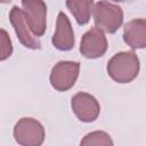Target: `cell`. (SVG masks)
<instances>
[{
    "mask_svg": "<svg viewBox=\"0 0 146 146\" xmlns=\"http://www.w3.org/2000/svg\"><path fill=\"white\" fill-rule=\"evenodd\" d=\"M139 58L133 51H120L107 63V74L117 83H129L139 73Z\"/></svg>",
    "mask_w": 146,
    "mask_h": 146,
    "instance_id": "obj_1",
    "label": "cell"
},
{
    "mask_svg": "<svg viewBox=\"0 0 146 146\" xmlns=\"http://www.w3.org/2000/svg\"><path fill=\"white\" fill-rule=\"evenodd\" d=\"M92 16L96 27L111 34L115 33L123 22L122 8L106 0L98 1L92 7Z\"/></svg>",
    "mask_w": 146,
    "mask_h": 146,
    "instance_id": "obj_2",
    "label": "cell"
},
{
    "mask_svg": "<svg viewBox=\"0 0 146 146\" xmlns=\"http://www.w3.org/2000/svg\"><path fill=\"white\" fill-rule=\"evenodd\" d=\"M43 125L33 117H22L14 127V138L22 146H39L44 140Z\"/></svg>",
    "mask_w": 146,
    "mask_h": 146,
    "instance_id": "obj_3",
    "label": "cell"
},
{
    "mask_svg": "<svg viewBox=\"0 0 146 146\" xmlns=\"http://www.w3.org/2000/svg\"><path fill=\"white\" fill-rule=\"evenodd\" d=\"M80 63L72 60H60L54 65L50 72V84L57 91L71 89L79 76Z\"/></svg>",
    "mask_w": 146,
    "mask_h": 146,
    "instance_id": "obj_4",
    "label": "cell"
},
{
    "mask_svg": "<svg viewBox=\"0 0 146 146\" xmlns=\"http://www.w3.org/2000/svg\"><path fill=\"white\" fill-rule=\"evenodd\" d=\"M25 19L35 36H42L47 26V6L43 0H22Z\"/></svg>",
    "mask_w": 146,
    "mask_h": 146,
    "instance_id": "obj_5",
    "label": "cell"
},
{
    "mask_svg": "<svg viewBox=\"0 0 146 146\" xmlns=\"http://www.w3.org/2000/svg\"><path fill=\"white\" fill-rule=\"evenodd\" d=\"M9 21L16 32V35H17L19 42L24 47H26L29 49H41V42L38 39V36H35L32 33V31L25 19L24 13L21 8H18L17 6H14L10 9Z\"/></svg>",
    "mask_w": 146,
    "mask_h": 146,
    "instance_id": "obj_6",
    "label": "cell"
},
{
    "mask_svg": "<svg viewBox=\"0 0 146 146\" xmlns=\"http://www.w3.org/2000/svg\"><path fill=\"white\" fill-rule=\"evenodd\" d=\"M107 50V40L102 30L98 27H91L87 31L81 39L80 52L86 58H99Z\"/></svg>",
    "mask_w": 146,
    "mask_h": 146,
    "instance_id": "obj_7",
    "label": "cell"
},
{
    "mask_svg": "<svg viewBox=\"0 0 146 146\" xmlns=\"http://www.w3.org/2000/svg\"><path fill=\"white\" fill-rule=\"evenodd\" d=\"M72 111L82 122H94L100 112L98 100L87 92H78L71 100Z\"/></svg>",
    "mask_w": 146,
    "mask_h": 146,
    "instance_id": "obj_8",
    "label": "cell"
},
{
    "mask_svg": "<svg viewBox=\"0 0 146 146\" xmlns=\"http://www.w3.org/2000/svg\"><path fill=\"white\" fill-rule=\"evenodd\" d=\"M51 42L56 49L62 51L71 50L74 47L75 40H74L73 29L71 26L70 19L63 11H60L57 16L56 31L52 35Z\"/></svg>",
    "mask_w": 146,
    "mask_h": 146,
    "instance_id": "obj_9",
    "label": "cell"
},
{
    "mask_svg": "<svg viewBox=\"0 0 146 146\" xmlns=\"http://www.w3.org/2000/svg\"><path fill=\"white\" fill-rule=\"evenodd\" d=\"M123 40L132 49H143L146 46V22L144 18H135L125 23Z\"/></svg>",
    "mask_w": 146,
    "mask_h": 146,
    "instance_id": "obj_10",
    "label": "cell"
},
{
    "mask_svg": "<svg viewBox=\"0 0 146 146\" xmlns=\"http://www.w3.org/2000/svg\"><path fill=\"white\" fill-rule=\"evenodd\" d=\"M66 7L74 16L79 25L89 22L94 7V0H66Z\"/></svg>",
    "mask_w": 146,
    "mask_h": 146,
    "instance_id": "obj_11",
    "label": "cell"
},
{
    "mask_svg": "<svg viewBox=\"0 0 146 146\" xmlns=\"http://www.w3.org/2000/svg\"><path fill=\"white\" fill-rule=\"evenodd\" d=\"M82 146L87 145H96V146H112L113 140L111 139L110 135L104 131H94L88 133L80 143Z\"/></svg>",
    "mask_w": 146,
    "mask_h": 146,
    "instance_id": "obj_12",
    "label": "cell"
},
{
    "mask_svg": "<svg viewBox=\"0 0 146 146\" xmlns=\"http://www.w3.org/2000/svg\"><path fill=\"white\" fill-rule=\"evenodd\" d=\"M13 54V43L7 31L0 29V62L9 58Z\"/></svg>",
    "mask_w": 146,
    "mask_h": 146,
    "instance_id": "obj_13",
    "label": "cell"
},
{
    "mask_svg": "<svg viewBox=\"0 0 146 146\" xmlns=\"http://www.w3.org/2000/svg\"><path fill=\"white\" fill-rule=\"evenodd\" d=\"M114 2H127V3H130V2H133L135 0H112Z\"/></svg>",
    "mask_w": 146,
    "mask_h": 146,
    "instance_id": "obj_14",
    "label": "cell"
},
{
    "mask_svg": "<svg viewBox=\"0 0 146 146\" xmlns=\"http://www.w3.org/2000/svg\"><path fill=\"white\" fill-rule=\"evenodd\" d=\"M10 0H0V3H8Z\"/></svg>",
    "mask_w": 146,
    "mask_h": 146,
    "instance_id": "obj_15",
    "label": "cell"
}]
</instances>
